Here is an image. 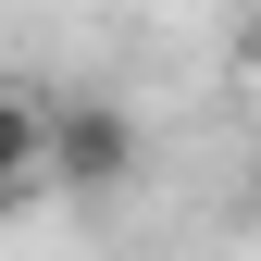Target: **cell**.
Wrapping results in <instances>:
<instances>
[{"label": "cell", "instance_id": "1", "mask_svg": "<svg viewBox=\"0 0 261 261\" xmlns=\"http://www.w3.org/2000/svg\"><path fill=\"white\" fill-rule=\"evenodd\" d=\"M137 162H149V137H137L124 100H100V87L38 100V187H62V199H124Z\"/></svg>", "mask_w": 261, "mask_h": 261}, {"label": "cell", "instance_id": "2", "mask_svg": "<svg viewBox=\"0 0 261 261\" xmlns=\"http://www.w3.org/2000/svg\"><path fill=\"white\" fill-rule=\"evenodd\" d=\"M38 187V100L25 87H0V212Z\"/></svg>", "mask_w": 261, "mask_h": 261}]
</instances>
